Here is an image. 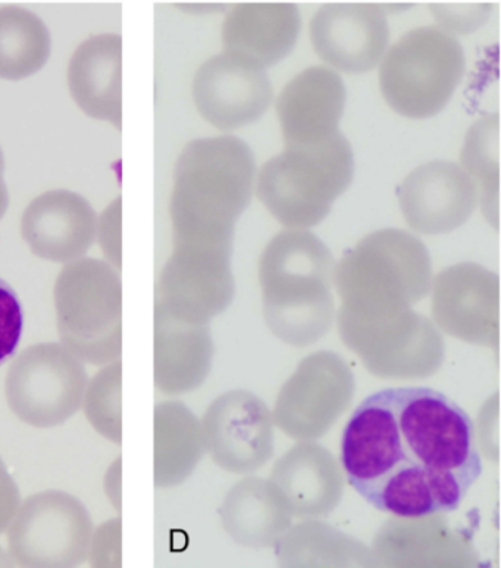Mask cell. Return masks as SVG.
Here are the masks:
<instances>
[{"label": "cell", "instance_id": "3", "mask_svg": "<svg viewBox=\"0 0 501 568\" xmlns=\"http://www.w3.org/2000/svg\"><path fill=\"white\" fill-rule=\"evenodd\" d=\"M355 156L345 134L310 146L286 148L262 165L257 196L287 225L310 227L327 216L349 187Z\"/></svg>", "mask_w": 501, "mask_h": 568}, {"label": "cell", "instance_id": "8", "mask_svg": "<svg viewBox=\"0 0 501 568\" xmlns=\"http://www.w3.org/2000/svg\"><path fill=\"white\" fill-rule=\"evenodd\" d=\"M346 97L345 81L328 67H309L293 77L275 102L286 148L310 146L334 136Z\"/></svg>", "mask_w": 501, "mask_h": 568}, {"label": "cell", "instance_id": "10", "mask_svg": "<svg viewBox=\"0 0 501 568\" xmlns=\"http://www.w3.org/2000/svg\"><path fill=\"white\" fill-rule=\"evenodd\" d=\"M500 115L489 114L469 129L460 153L464 171L481 191L482 211L499 215L500 191Z\"/></svg>", "mask_w": 501, "mask_h": 568}, {"label": "cell", "instance_id": "6", "mask_svg": "<svg viewBox=\"0 0 501 568\" xmlns=\"http://www.w3.org/2000/svg\"><path fill=\"white\" fill-rule=\"evenodd\" d=\"M274 90L264 69L232 53L212 57L194 79V101L215 128L233 130L259 119Z\"/></svg>", "mask_w": 501, "mask_h": 568}, {"label": "cell", "instance_id": "7", "mask_svg": "<svg viewBox=\"0 0 501 568\" xmlns=\"http://www.w3.org/2000/svg\"><path fill=\"white\" fill-rule=\"evenodd\" d=\"M400 209L419 232L459 227L476 211L480 192L458 162L434 160L417 166L397 187Z\"/></svg>", "mask_w": 501, "mask_h": 568}, {"label": "cell", "instance_id": "12", "mask_svg": "<svg viewBox=\"0 0 501 568\" xmlns=\"http://www.w3.org/2000/svg\"><path fill=\"white\" fill-rule=\"evenodd\" d=\"M437 20L447 29L467 33L478 29L489 17L490 3L430 4Z\"/></svg>", "mask_w": 501, "mask_h": 568}, {"label": "cell", "instance_id": "2", "mask_svg": "<svg viewBox=\"0 0 501 568\" xmlns=\"http://www.w3.org/2000/svg\"><path fill=\"white\" fill-rule=\"evenodd\" d=\"M255 180V155L241 138L198 139L178 162L173 214L184 227L229 239L250 204Z\"/></svg>", "mask_w": 501, "mask_h": 568}, {"label": "cell", "instance_id": "9", "mask_svg": "<svg viewBox=\"0 0 501 568\" xmlns=\"http://www.w3.org/2000/svg\"><path fill=\"white\" fill-rule=\"evenodd\" d=\"M295 3H237L225 17V52L265 69L295 48L300 33Z\"/></svg>", "mask_w": 501, "mask_h": 568}, {"label": "cell", "instance_id": "1", "mask_svg": "<svg viewBox=\"0 0 501 568\" xmlns=\"http://www.w3.org/2000/svg\"><path fill=\"white\" fill-rule=\"evenodd\" d=\"M341 464L371 507L403 518L456 511L484 468L472 418L422 386L365 398L342 432Z\"/></svg>", "mask_w": 501, "mask_h": 568}, {"label": "cell", "instance_id": "11", "mask_svg": "<svg viewBox=\"0 0 501 568\" xmlns=\"http://www.w3.org/2000/svg\"><path fill=\"white\" fill-rule=\"evenodd\" d=\"M24 314L17 292L11 284L0 278V365L16 355L20 345Z\"/></svg>", "mask_w": 501, "mask_h": 568}, {"label": "cell", "instance_id": "5", "mask_svg": "<svg viewBox=\"0 0 501 568\" xmlns=\"http://www.w3.org/2000/svg\"><path fill=\"white\" fill-rule=\"evenodd\" d=\"M316 53L337 70L360 74L372 70L386 52L390 29L376 3H327L310 20Z\"/></svg>", "mask_w": 501, "mask_h": 568}, {"label": "cell", "instance_id": "4", "mask_svg": "<svg viewBox=\"0 0 501 568\" xmlns=\"http://www.w3.org/2000/svg\"><path fill=\"white\" fill-rule=\"evenodd\" d=\"M464 65L458 38L439 26L408 31L382 58L379 84L392 110L409 119H427L450 101Z\"/></svg>", "mask_w": 501, "mask_h": 568}]
</instances>
